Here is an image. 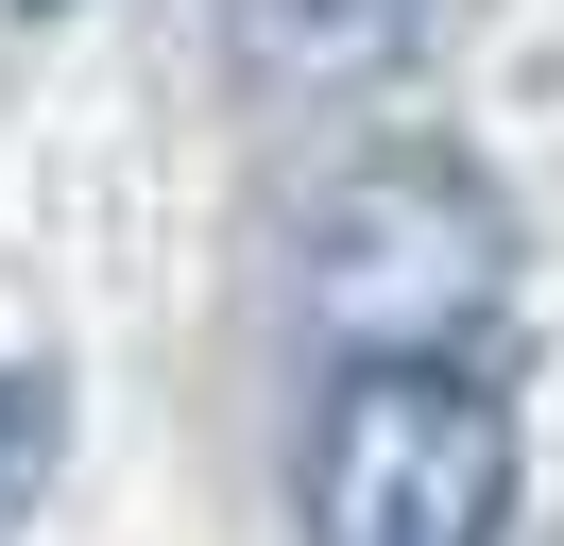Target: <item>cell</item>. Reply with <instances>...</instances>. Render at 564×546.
<instances>
[{"label": "cell", "mask_w": 564, "mask_h": 546, "mask_svg": "<svg viewBox=\"0 0 564 546\" xmlns=\"http://www.w3.org/2000/svg\"><path fill=\"white\" fill-rule=\"evenodd\" d=\"M513 307V205L462 154H359L308 205V325L343 359H462V341Z\"/></svg>", "instance_id": "obj_1"}, {"label": "cell", "mask_w": 564, "mask_h": 546, "mask_svg": "<svg viewBox=\"0 0 564 546\" xmlns=\"http://www.w3.org/2000/svg\"><path fill=\"white\" fill-rule=\"evenodd\" d=\"M513 393L479 359H359L308 427V546H496Z\"/></svg>", "instance_id": "obj_2"}, {"label": "cell", "mask_w": 564, "mask_h": 546, "mask_svg": "<svg viewBox=\"0 0 564 546\" xmlns=\"http://www.w3.org/2000/svg\"><path fill=\"white\" fill-rule=\"evenodd\" d=\"M427 34V0H240V68L257 86H377L393 52Z\"/></svg>", "instance_id": "obj_3"}, {"label": "cell", "mask_w": 564, "mask_h": 546, "mask_svg": "<svg viewBox=\"0 0 564 546\" xmlns=\"http://www.w3.org/2000/svg\"><path fill=\"white\" fill-rule=\"evenodd\" d=\"M52 444H69V375L0 359V546H18V512L52 495Z\"/></svg>", "instance_id": "obj_4"}]
</instances>
